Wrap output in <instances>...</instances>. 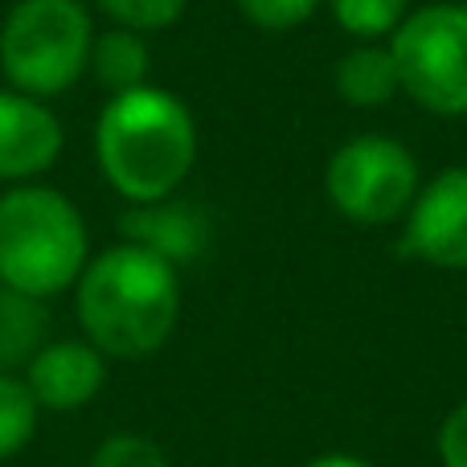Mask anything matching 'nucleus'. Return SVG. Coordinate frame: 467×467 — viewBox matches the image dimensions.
<instances>
[{
    "mask_svg": "<svg viewBox=\"0 0 467 467\" xmlns=\"http://www.w3.org/2000/svg\"><path fill=\"white\" fill-rule=\"evenodd\" d=\"M74 312L82 340L103 357L140 361L169 345L181 316L177 266L144 246H107L82 266L74 283Z\"/></svg>",
    "mask_w": 467,
    "mask_h": 467,
    "instance_id": "f257e3e1",
    "label": "nucleus"
},
{
    "mask_svg": "<svg viewBox=\"0 0 467 467\" xmlns=\"http://www.w3.org/2000/svg\"><path fill=\"white\" fill-rule=\"evenodd\" d=\"M95 161L103 181L128 205L164 202L193 172V111L152 82L111 95L95 123Z\"/></svg>",
    "mask_w": 467,
    "mask_h": 467,
    "instance_id": "f03ea898",
    "label": "nucleus"
},
{
    "mask_svg": "<svg viewBox=\"0 0 467 467\" xmlns=\"http://www.w3.org/2000/svg\"><path fill=\"white\" fill-rule=\"evenodd\" d=\"M87 263V222L62 189L29 181L0 193V287L46 304L74 287Z\"/></svg>",
    "mask_w": 467,
    "mask_h": 467,
    "instance_id": "7ed1b4c3",
    "label": "nucleus"
},
{
    "mask_svg": "<svg viewBox=\"0 0 467 467\" xmlns=\"http://www.w3.org/2000/svg\"><path fill=\"white\" fill-rule=\"evenodd\" d=\"M95 25L82 0H16L0 25L5 87L33 99H57L87 74Z\"/></svg>",
    "mask_w": 467,
    "mask_h": 467,
    "instance_id": "20e7f679",
    "label": "nucleus"
},
{
    "mask_svg": "<svg viewBox=\"0 0 467 467\" xmlns=\"http://www.w3.org/2000/svg\"><path fill=\"white\" fill-rule=\"evenodd\" d=\"M398 82L431 115H467V5H427L389 33Z\"/></svg>",
    "mask_w": 467,
    "mask_h": 467,
    "instance_id": "39448f33",
    "label": "nucleus"
},
{
    "mask_svg": "<svg viewBox=\"0 0 467 467\" xmlns=\"http://www.w3.org/2000/svg\"><path fill=\"white\" fill-rule=\"evenodd\" d=\"M324 189L348 222L386 226L402 218L419 197V164L398 140L357 136L332 152Z\"/></svg>",
    "mask_w": 467,
    "mask_h": 467,
    "instance_id": "423d86ee",
    "label": "nucleus"
},
{
    "mask_svg": "<svg viewBox=\"0 0 467 467\" xmlns=\"http://www.w3.org/2000/svg\"><path fill=\"white\" fill-rule=\"evenodd\" d=\"M402 250L439 271H467V169H447L406 210Z\"/></svg>",
    "mask_w": 467,
    "mask_h": 467,
    "instance_id": "0eeeda50",
    "label": "nucleus"
},
{
    "mask_svg": "<svg viewBox=\"0 0 467 467\" xmlns=\"http://www.w3.org/2000/svg\"><path fill=\"white\" fill-rule=\"evenodd\" d=\"M66 144L62 119L46 99L0 87V185H29L57 164Z\"/></svg>",
    "mask_w": 467,
    "mask_h": 467,
    "instance_id": "6e6552de",
    "label": "nucleus"
},
{
    "mask_svg": "<svg viewBox=\"0 0 467 467\" xmlns=\"http://www.w3.org/2000/svg\"><path fill=\"white\" fill-rule=\"evenodd\" d=\"M107 381V357L90 340H46L25 365V386H29L37 410L70 414L82 410Z\"/></svg>",
    "mask_w": 467,
    "mask_h": 467,
    "instance_id": "1a4fd4ad",
    "label": "nucleus"
},
{
    "mask_svg": "<svg viewBox=\"0 0 467 467\" xmlns=\"http://www.w3.org/2000/svg\"><path fill=\"white\" fill-rule=\"evenodd\" d=\"M119 234L131 246H144L152 254H161L164 263L185 266L210 242V222L197 205L189 202H148V205H128L119 213Z\"/></svg>",
    "mask_w": 467,
    "mask_h": 467,
    "instance_id": "9d476101",
    "label": "nucleus"
},
{
    "mask_svg": "<svg viewBox=\"0 0 467 467\" xmlns=\"http://www.w3.org/2000/svg\"><path fill=\"white\" fill-rule=\"evenodd\" d=\"M337 90L353 107H386L402 90L389 46H357L337 62Z\"/></svg>",
    "mask_w": 467,
    "mask_h": 467,
    "instance_id": "9b49d317",
    "label": "nucleus"
},
{
    "mask_svg": "<svg viewBox=\"0 0 467 467\" xmlns=\"http://www.w3.org/2000/svg\"><path fill=\"white\" fill-rule=\"evenodd\" d=\"M148 66H152V54H148L144 33L136 29H107L95 33V46H90V66L87 70L103 82L111 95H123V90H136L148 82Z\"/></svg>",
    "mask_w": 467,
    "mask_h": 467,
    "instance_id": "f8f14e48",
    "label": "nucleus"
},
{
    "mask_svg": "<svg viewBox=\"0 0 467 467\" xmlns=\"http://www.w3.org/2000/svg\"><path fill=\"white\" fill-rule=\"evenodd\" d=\"M49 312L41 299L0 287V373L29 365L33 353L46 345Z\"/></svg>",
    "mask_w": 467,
    "mask_h": 467,
    "instance_id": "ddd939ff",
    "label": "nucleus"
},
{
    "mask_svg": "<svg viewBox=\"0 0 467 467\" xmlns=\"http://www.w3.org/2000/svg\"><path fill=\"white\" fill-rule=\"evenodd\" d=\"M37 402H33L25 378L0 373V460L16 455L37 431Z\"/></svg>",
    "mask_w": 467,
    "mask_h": 467,
    "instance_id": "4468645a",
    "label": "nucleus"
},
{
    "mask_svg": "<svg viewBox=\"0 0 467 467\" xmlns=\"http://www.w3.org/2000/svg\"><path fill=\"white\" fill-rule=\"evenodd\" d=\"M332 16L340 21V29H348L353 37L378 41L386 33H394L406 21V0H328Z\"/></svg>",
    "mask_w": 467,
    "mask_h": 467,
    "instance_id": "2eb2a0df",
    "label": "nucleus"
},
{
    "mask_svg": "<svg viewBox=\"0 0 467 467\" xmlns=\"http://www.w3.org/2000/svg\"><path fill=\"white\" fill-rule=\"evenodd\" d=\"M119 29H136V33H156L169 29L181 21L189 0H95Z\"/></svg>",
    "mask_w": 467,
    "mask_h": 467,
    "instance_id": "dca6fc26",
    "label": "nucleus"
},
{
    "mask_svg": "<svg viewBox=\"0 0 467 467\" xmlns=\"http://www.w3.org/2000/svg\"><path fill=\"white\" fill-rule=\"evenodd\" d=\"M87 467H172L169 455L161 451V443H152L148 435L136 431H119V435H107L95 447Z\"/></svg>",
    "mask_w": 467,
    "mask_h": 467,
    "instance_id": "f3484780",
    "label": "nucleus"
},
{
    "mask_svg": "<svg viewBox=\"0 0 467 467\" xmlns=\"http://www.w3.org/2000/svg\"><path fill=\"white\" fill-rule=\"evenodd\" d=\"M242 16L266 33H287L320 8V0H238Z\"/></svg>",
    "mask_w": 467,
    "mask_h": 467,
    "instance_id": "a211bd4d",
    "label": "nucleus"
},
{
    "mask_svg": "<svg viewBox=\"0 0 467 467\" xmlns=\"http://www.w3.org/2000/svg\"><path fill=\"white\" fill-rule=\"evenodd\" d=\"M439 460L443 467H467V402H460L439 427Z\"/></svg>",
    "mask_w": 467,
    "mask_h": 467,
    "instance_id": "6ab92c4d",
    "label": "nucleus"
},
{
    "mask_svg": "<svg viewBox=\"0 0 467 467\" xmlns=\"http://www.w3.org/2000/svg\"><path fill=\"white\" fill-rule=\"evenodd\" d=\"M304 467H373V463L357 460V455H320V460H312V463H304Z\"/></svg>",
    "mask_w": 467,
    "mask_h": 467,
    "instance_id": "aec40b11",
    "label": "nucleus"
}]
</instances>
